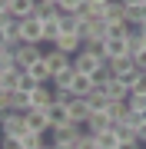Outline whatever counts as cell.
<instances>
[{
    "label": "cell",
    "instance_id": "obj_1",
    "mask_svg": "<svg viewBox=\"0 0 146 149\" xmlns=\"http://www.w3.org/2000/svg\"><path fill=\"white\" fill-rule=\"evenodd\" d=\"M27 129H30V126H27V116H23L20 109H3V119H0V136L20 139Z\"/></svg>",
    "mask_w": 146,
    "mask_h": 149
},
{
    "label": "cell",
    "instance_id": "obj_2",
    "mask_svg": "<svg viewBox=\"0 0 146 149\" xmlns=\"http://www.w3.org/2000/svg\"><path fill=\"white\" fill-rule=\"evenodd\" d=\"M80 133H83L80 123H63V126H50V129H47V136H50L53 146H76Z\"/></svg>",
    "mask_w": 146,
    "mask_h": 149
},
{
    "label": "cell",
    "instance_id": "obj_3",
    "mask_svg": "<svg viewBox=\"0 0 146 149\" xmlns=\"http://www.w3.org/2000/svg\"><path fill=\"white\" fill-rule=\"evenodd\" d=\"M100 66H103V60H100L96 53H90V50H87V43H83V50H80V53H73V70H76V73L93 76Z\"/></svg>",
    "mask_w": 146,
    "mask_h": 149
},
{
    "label": "cell",
    "instance_id": "obj_4",
    "mask_svg": "<svg viewBox=\"0 0 146 149\" xmlns=\"http://www.w3.org/2000/svg\"><path fill=\"white\" fill-rule=\"evenodd\" d=\"M20 43H43V23L37 13L20 20Z\"/></svg>",
    "mask_w": 146,
    "mask_h": 149
},
{
    "label": "cell",
    "instance_id": "obj_5",
    "mask_svg": "<svg viewBox=\"0 0 146 149\" xmlns=\"http://www.w3.org/2000/svg\"><path fill=\"white\" fill-rule=\"evenodd\" d=\"M13 53H17V66L27 70L30 63H37V60L43 56V43H17Z\"/></svg>",
    "mask_w": 146,
    "mask_h": 149
},
{
    "label": "cell",
    "instance_id": "obj_6",
    "mask_svg": "<svg viewBox=\"0 0 146 149\" xmlns=\"http://www.w3.org/2000/svg\"><path fill=\"white\" fill-rule=\"evenodd\" d=\"M66 109H70V119H73V123H80V126L93 116V106H90L87 96H73V100L66 103Z\"/></svg>",
    "mask_w": 146,
    "mask_h": 149
},
{
    "label": "cell",
    "instance_id": "obj_7",
    "mask_svg": "<svg viewBox=\"0 0 146 149\" xmlns=\"http://www.w3.org/2000/svg\"><path fill=\"white\" fill-rule=\"evenodd\" d=\"M47 119H50V126H63V123H73L70 119V109H66V103H60V100H53L47 106Z\"/></svg>",
    "mask_w": 146,
    "mask_h": 149
},
{
    "label": "cell",
    "instance_id": "obj_8",
    "mask_svg": "<svg viewBox=\"0 0 146 149\" xmlns=\"http://www.w3.org/2000/svg\"><path fill=\"white\" fill-rule=\"evenodd\" d=\"M43 60L50 63V70H53V73H57V70H63V66H70V63H73V56H70V53H63V50H57V47L43 50Z\"/></svg>",
    "mask_w": 146,
    "mask_h": 149
},
{
    "label": "cell",
    "instance_id": "obj_9",
    "mask_svg": "<svg viewBox=\"0 0 146 149\" xmlns=\"http://www.w3.org/2000/svg\"><path fill=\"white\" fill-rule=\"evenodd\" d=\"M50 47H57V50H63V53H80L83 50V37H70V33H60L57 37V43H50Z\"/></svg>",
    "mask_w": 146,
    "mask_h": 149
},
{
    "label": "cell",
    "instance_id": "obj_10",
    "mask_svg": "<svg viewBox=\"0 0 146 149\" xmlns=\"http://www.w3.org/2000/svg\"><path fill=\"white\" fill-rule=\"evenodd\" d=\"M23 116H27V126L33 129V133H47V129H50L47 109H27V113H23Z\"/></svg>",
    "mask_w": 146,
    "mask_h": 149
},
{
    "label": "cell",
    "instance_id": "obj_11",
    "mask_svg": "<svg viewBox=\"0 0 146 149\" xmlns=\"http://www.w3.org/2000/svg\"><path fill=\"white\" fill-rule=\"evenodd\" d=\"M83 129H90V133H106V129H113V119H110V113H93V116L83 123Z\"/></svg>",
    "mask_w": 146,
    "mask_h": 149
},
{
    "label": "cell",
    "instance_id": "obj_12",
    "mask_svg": "<svg viewBox=\"0 0 146 149\" xmlns=\"http://www.w3.org/2000/svg\"><path fill=\"white\" fill-rule=\"evenodd\" d=\"M30 100H33V109H47L50 103H53V86H50V83L37 86V90L30 93Z\"/></svg>",
    "mask_w": 146,
    "mask_h": 149
},
{
    "label": "cell",
    "instance_id": "obj_13",
    "mask_svg": "<svg viewBox=\"0 0 146 149\" xmlns=\"http://www.w3.org/2000/svg\"><path fill=\"white\" fill-rule=\"evenodd\" d=\"M40 7V0H10V13L17 20H23V17H33Z\"/></svg>",
    "mask_w": 146,
    "mask_h": 149
},
{
    "label": "cell",
    "instance_id": "obj_14",
    "mask_svg": "<svg viewBox=\"0 0 146 149\" xmlns=\"http://www.w3.org/2000/svg\"><path fill=\"white\" fill-rule=\"evenodd\" d=\"M73 76H76V70H73V63H70V66H63V70L53 73L50 86H53V90H70V86H73Z\"/></svg>",
    "mask_w": 146,
    "mask_h": 149
},
{
    "label": "cell",
    "instance_id": "obj_15",
    "mask_svg": "<svg viewBox=\"0 0 146 149\" xmlns=\"http://www.w3.org/2000/svg\"><path fill=\"white\" fill-rule=\"evenodd\" d=\"M27 73L33 76V80H40V83H50V80H53V70H50V63H47L43 56H40L37 63H30V66H27Z\"/></svg>",
    "mask_w": 146,
    "mask_h": 149
},
{
    "label": "cell",
    "instance_id": "obj_16",
    "mask_svg": "<svg viewBox=\"0 0 146 149\" xmlns=\"http://www.w3.org/2000/svg\"><path fill=\"white\" fill-rule=\"evenodd\" d=\"M93 90H96L93 76H83V73H76V76H73V86H70V93H73V96H90Z\"/></svg>",
    "mask_w": 146,
    "mask_h": 149
},
{
    "label": "cell",
    "instance_id": "obj_17",
    "mask_svg": "<svg viewBox=\"0 0 146 149\" xmlns=\"http://www.w3.org/2000/svg\"><path fill=\"white\" fill-rule=\"evenodd\" d=\"M10 109H20V113H27L33 109V100H30V93H23V90H10Z\"/></svg>",
    "mask_w": 146,
    "mask_h": 149
},
{
    "label": "cell",
    "instance_id": "obj_18",
    "mask_svg": "<svg viewBox=\"0 0 146 149\" xmlns=\"http://www.w3.org/2000/svg\"><path fill=\"white\" fill-rule=\"evenodd\" d=\"M100 93H106V100H126V96H130V90H126V86L116 80V76H113L106 86H100Z\"/></svg>",
    "mask_w": 146,
    "mask_h": 149
},
{
    "label": "cell",
    "instance_id": "obj_19",
    "mask_svg": "<svg viewBox=\"0 0 146 149\" xmlns=\"http://www.w3.org/2000/svg\"><path fill=\"white\" fill-rule=\"evenodd\" d=\"M106 66L113 70V76H116V73H123V70L136 66V60H133V53H119V56H110V60H106Z\"/></svg>",
    "mask_w": 146,
    "mask_h": 149
},
{
    "label": "cell",
    "instance_id": "obj_20",
    "mask_svg": "<svg viewBox=\"0 0 146 149\" xmlns=\"http://www.w3.org/2000/svg\"><path fill=\"white\" fill-rule=\"evenodd\" d=\"M106 53H110V56L130 53V37H110V40H106ZM110 56H106V60H110Z\"/></svg>",
    "mask_w": 146,
    "mask_h": 149
},
{
    "label": "cell",
    "instance_id": "obj_21",
    "mask_svg": "<svg viewBox=\"0 0 146 149\" xmlns=\"http://www.w3.org/2000/svg\"><path fill=\"white\" fill-rule=\"evenodd\" d=\"M126 23H130V27H143V23H146V3L126 7Z\"/></svg>",
    "mask_w": 146,
    "mask_h": 149
},
{
    "label": "cell",
    "instance_id": "obj_22",
    "mask_svg": "<svg viewBox=\"0 0 146 149\" xmlns=\"http://www.w3.org/2000/svg\"><path fill=\"white\" fill-rule=\"evenodd\" d=\"M37 17H40V23H50V20H60L63 10H60L57 3H40L37 7Z\"/></svg>",
    "mask_w": 146,
    "mask_h": 149
},
{
    "label": "cell",
    "instance_id": "obj_23",
    "mask_svg": "<svg viewBox=\"0 0 146 149\" xmlns=\"http://www.w3.org/2000/svg\"><path fill=\"white\" fill-rule=\"evenodd\" d=\"M140 76H143V70L140 66H130V70H123V73H116V80L126 86V90H133L136 83H140Z\"/></svg>",
    "mask_w": 146,
    "mask_h": 149
},
{
    "label": "cell",
    "instance_id": "obj_24",
    "mask_svg": "<svg viewBox=\"0 0 146 149\" xmlns=\"http://www.w3.org/2000/svg\"><path fill=\"white\" fill-rule=\"evenodd\" d=\"M90 40H110V20H93L90 23Z\"/></svg>",
    "mask_w": 146,
    "mask_h": 149
},
{
    "label": "cell",
    "instance_id": "obj_25",
    "mask_svg": "<svg viewBox=\"0 0 146 149\" xmlns=\"http://www.w3.org/2000/svg\"><path fill=\"white\" fill-rule=\"evenodd\" d=\"M43 136H47V133H33V129H27V133L20 136V146H23V149H40V146L47 143Z\"/></svg>",
    "mask_w": 146,
    "mask_h": 149
},
{
    "label": "cell",
    "instance_id": "obj_26",
    "mask_svg": "<svg viewBox=\"0 0 146 149\" xmlns=\"http://www.w3.org/2000/svg\"><path fill=\"white\" fill-rule=\"evenodd\" d=\"M96 146H100V149H116V146H119V133H116V129L96 133Z\"/></svg>",
    "mask_w": 146,
    "mask_h": 149
},
{
    "label": "cell",
    "instance_id": "obj_27",
    "mask_svg": "<svg viewBox=\"0 0 146 149\" xmlns=\"http://www.w3.org/2000/svg\"><path fill=\"white\" fill-rule=\"evenodd\" d=\"M37 86H43L40 80H33V76L27 73V70H20V76H17V90H23V93H33Z\"/></svg>",
    "mask_w": 146,
    "mask_h": 149
},
{
    "label": "cell",
    "instance_id": "obj_28",
    "mask_svg": "<svg viewBox=\"0 0 146 149\" xmlns=\"http://www.w3.org/2000/svg\"><path fill=\"white\" fill-rule=\"evenodd\" d=\"M57 37H60V20H50V23H43V47L57 43Z\"/></svg>",
    "mask_w": 146,
    "mask_h": 149
},
{
    "label": "cell",
    "instance_id": "obj_29",
    "mask_svg": "<svg viewBox=\"0 0 146 149\" xmlns=\"http://www.w3.org/2000/svg\"><path fill=\"white\" fill-rule=\"evenodd\" d=\"M106 20H126V7L119 0H110L106 3Z\"/></svg>",
    "mask_w": 146,
    "mask_h": 149
},
{
    "label": "cell",
    "instance_id": "obj_30",
    "mask_svg": "<svg viewBox=\"0 0 146 149\" xmlns=\"http://www.w3.org/2000/svg\"><path fill=\"white\" fill-rule=\"evenodd\" d=\"M76 149H100V146H96V133L83 129V133H80V139H76Z\"/></svg>",
    "mask_w": 146,
    "mask_h": 149
},
{
    "label": "cell",
    "instance_id": "obj_31",
    "mask_svg": "<svg viewBox=\"0 0 146 149\" xmlns=\"http://www.w3.org/2000/svg\"><path fill=\"white\" fill-rule=\"evenodd\" d=\"M87 50H90V53H96L100 60H103V63H106V40H87Z\"/></svg>",
    "mask_w": 146,
    "mask_h": 149
},
{
    "label": "cell",
    "instance_id": "obj_32",
    "mask_svg": "<svg viewBox=\"0 0 146 149\" xmlns=\"http://www.w3.org/2000/svg\"><path fill=\"white\" fill-rule=\"evenodd\" d=\"M126 103H130V109L140 113V109H146V93H130V96H126Z\"/></svg>",
    "mask_w": 146,
    "mask_h": 149
},
{
    "label": "cell",
    "instance_id": "obj_33",
    "mask_svg": "<svg viewBox=\"0 0 146 149\" xmlns=\"http://www.w3.org/2000/svg\"><path fill=\"white\" fill-rule=\"evenodd\" d=\"M57 7H60L63 13H76V10L83 7V0H57Z\"/></svg>",
    "mask_w": 146,
    "mask_h": 149
},
{
    "label": "cell",
    "instance_id": "obj_34",
    "mask_svg": "<svg viewBox=\"0 0 146 149\" xmlns=\"http://www.w3.org/2000/svg\"><path fill=\"white\" fill-rule=\"evenodd\" d=\"M7 100H10V90H3V86H0V113L10 109V103H7Z\"/></svg>",
    "mask_w": 146,
    "mask_h": 149
},
{
    "label": "cell",
    "instance_id": "obj_35",
    "mask_svg": "<svg viewBox=\"0 0 146 149\" xmlns=\"http://www.w3.org/2000/svg\"><path fill=\"white\" fill-rule=\"evenodd\" d=\"M133 60H136V66L146 73V50H140V53H133Z\"/></svg>",
    "mask_w": 146,
    "mask_h": 149
},
{
    "label": "cell",
    "instance_id": "obj_36",
    "mask_svg": "<svg viewBox=\"0 0 146 149\" xmlns=\"http://www.w3.org/2000/svg\"><path fill=\"white\" fill-rule=\"evenodd\" d=\"M10 47V37H7V30H0V50H7Z\"/></svg>",
    "mask_w": 146,
    "mask_h": 149
},
{
    "label": "cell",
    "instance_id": "obj_37",
    "mask_svg": "<svg viewBox=\"0 0 146 149\" xmlns=\"http://www.w3.org/2000/svg\"><path fill=\"white\" fill-rule=\"evenodd\" d=\"M0 13H10V0H0Z\"/></svg>",
    "mask_w": 146,
    "mask_h": 149
},
{
    "label": "cell",
    "instance_id": "obj_38",
    "mask_svg": "<svg viewBox=\"0 0 146 149\" xmlns=\"http://www.w3.org/2000/svg\"><path fill=\"white\" fill-rule=\"evenodd\" d=\"M123 7H136V3H143V0H119Z\"/></svg>",
    "mask_w": 146,
    "mask_h": 149
},
{
    "label": "cell",
    "instance_id": "obj_39",
    "mask_svg": "<svg viewBox=\"0 0 146 149\" xmlns=\"http://www.w3.org/2000/svg\"><path fill=\"white\" fill-rule=\"evenodd\" d=\"M140 123H146V109H140Z\"/></svg>",
    "mask_w": 146,
    "mask_h": 149
},
{
    "label": "cell",
    "instance_id": "obj_40",
    "mask_svg": "<svg viewBox=\"0 0 146 149\" xmlns=\"http://www.w3.org/2000/svg\"><path fill=\"white\" fill-rule=\"evenodd\" d=\"M90 3H110V0H90Z\"/></svg>",
    "mask_w": 146,
    "mask_h": 149
},
{
    "label": "cell",
    "instance_id": "obj_41",
    "mask_svg": "<svg viewBox=\"0 0 146 149\" xmlns=\"http://www.w3.org/2000/svg\"><path fill=\"white\" fill-rule=\"evenodd\" d=\"M40 3H57V0H40Z\"/></svg>",
    "mask_w": 146,
    "mask_h": 149
},
{
    "label": "cell",
    "instance_id": "obj_42",
    "mask_svg": "<svg viewBox=\"0 0 146 149\" xmlns=\"http://www.w3.org/2000/svg\"><path fill=\"white\" fill-rule=\"evenodd\" d=\"M0 83H3V73H0Z\"/></svg>",
    "mask_w": 146,
    "mask_h": 149
},
{
    "label": "cell",
    "instance_id": "obj_43",
    "mask_svg": "<svg viewBox=\"0 0 146 149\" xmlns=\"http://www.w3.org/2000/svg\"><path fill=\"white\" fill-rule=\"evenodd\" d=\"M0 119H3V113H0Z\"/></svg>",
    "mask_w": 146,
    "mask_h": 149
},
{
    "label": "cell",
    "instance_id": "obj_44",
    "mask_svg": "<svg viewBox=\"0 0 146 149\" xmlns=\"http://www.w3.org/2000/svg\"><path fill=\"white\" fill-rule=\"evenodd\" d=\"M143 3H146V0H143Z\"/></svg>",
    "mask_w": 146,
    "mask_h": 149
},
{
    "label": "cell",
    "instance_id": "obj_45",
    "mask_svg": "<svg viewBox=\"0 0 146 149\" xmlns=\"http://www.w3.org/2000/svg\"><path fill=\"white\" fill-rule=\"evenodd\" d=\"M143 149H146V146H143Z\"/></svg>",
    "mask_w": 146,
    "mask_h": 149
}]
</instances>
